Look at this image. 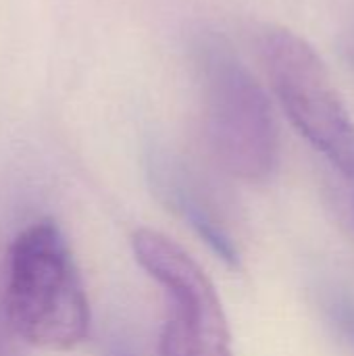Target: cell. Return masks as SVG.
I'll list each match as a JSON object with an SVG mask.
<instances>
[{
  "label": "cell",
  "instance_id": "6da1fadb",
  "mask_svg": "<svg viewBox=\"0 0 354 356\" xmlns=\"http://www.w3.org/2000/svg\"><path fill=\"white\" fill-rule=\"evenodd\" d=\"M4 315L38 348L71 350L86 340L90 307L71 250L52 221L23 229L8 248Z\"/></svg>",
  "mask_w": 354,
  "mask_h": 356
},
{
  "label": "cell",
  "instance_id": "7a4b0ae2",
  "mask_svg": "<svg viewBox=\"0 0 354 356\" xmlns=\"http://www.w3.org/2000/svg\"><path fill=\"white\" fill-rule=\"evenodd\" d=\"M196 52L207 140L217 163L248 184L271 179L280 167V134L267 92L221 38H204Z\"/></svg>",
  "mask_w": 354,
  "mask_h": 356
},
{
  "label": "cell",
  "instance_id": "3957f363",
  "mask_svg": "<svg viewBox=\"0 0 354 356\" xmlns=\"http://www.w3.org/2000/svg\"><path fill=\"white\" fill-rule=\"evenodd\" d=\"M261 56L282 108L298 134L354 184V121L317 50L286 27H269Z\"/></svg>",
  "mask_w": 354,
  "mask_h": 356
},
{
  "label": "cell",
  "instance_id": "277c9868",
  "mask_svg": "<svg viewBox=\"0 0 354 356\" xmlns=\"http://www.w3.org/2000/svg\"><path fill=\"white\" fill-rule=\"evenodd\" d=\"M131 246L140 267L169 294L159 356H234L221 300L202 267L154 229H138Z\"/></svg>",
  "mask_w": 354,
  "mask_h": 356
},
{
  "label": "cell",
  "instance_id": "5b68a950",
  "mask_svg": "<svg viewBox=\"0 0 354 356\" xmlns=\"http://www.w3.org/2000/svg\"><path fill=\"white\" fill-rule=\"evenodd\" d=\"M150 175L154 179L159 196L184 221H188V225L227 267H238V248L221 221L215 217L192 171L171 154H154L150 161Z\"/></svg>",
  "mask_w": 354,
  "mask_h": 356
},
{
  "label": "cell",
  "instance_id": "8992f818",
  "mask_svg": "<svg viewBox=\"0 0 354 356\" xmlns=\"http://www.w3.org/2000/svg\"><path fill=\"white\" fill-rule=\"evenodd\" d=\"M325 317L336 338L354 353V296L348 292H330L323 302Z\"/></svg>",
  "mask_w": 354,
  "mask_h": 356
},
{
  "label": "cell",
  "instance_id": "52a82bcc",
  "mask_svg": "<svg viewBox=\"0 0 354 356\" xmlns=\"http://www.w3.org/2000/svg\"><path fill=\"white\" fill-rule=\"evenodd\" d=\"M15 338H19V336L13 330V325L8 323L6 315H0V356H21Z\"/></svg>",
  "mask_w": 354,
  "mask_h": 356
},
{
  "label": "cell",
  "instance_id": "ba28073f",
  "mask_svg": "<svg viewBox=\"0 0 354 356\" xmlns=\"http://www.w3.org/2000/svg\"><path fill=\"white\" fill-rule=\"evenodd\" d=\"M106 356H136V353H134V348H131L129 342H125V340H113V344L106 350Z\"/></svg>",
  "mask_w": 354,
  "mask_h": 356
},
{
  "label": "cell",
  "instance_id": "9c48e42d",
  "mask_svg": "<svg viewBox=\"0 0 354 356\" xmlns=\"http://www.w3.org/2000/svg\"><path fill=\"white\" fill-rule=\"evenodd\" d=\"M354 186V184H353ZM353 217H354V190H353Z\"/></svg>",
  "mask_w": 354,
  "mask_h": 356
}]
</instances>
